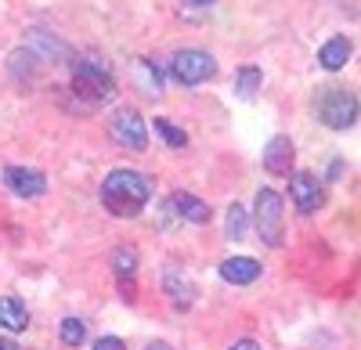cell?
<instances>
[{
  "instance_id": "6da1fadb",
  "label": "cell",
  "mask_w": 361,
  "mask_h": 350,
  "mask_svg": "<svg viewBox=\"0 0 361 350\" xmlns=\"http://www.w3.org/2000/svg\"><path fill=\"white\" fill-rule=\"evenodd\" d=\"M148 195H152V181L137 170H112L102 181V202L112 217H137L145 210Z\"/></svg>"
},
{
  "instance_id": "7a4b0ae2",
  "label": "cell",
  "mask_w": 361,
  "mask_h": 350,
  "mask_svg": "<svg viewBox=\"0 0 361 350\" xmlns=\"http://www.w3.org/2000/svg\"><path fill=\"white\" fill-rule=\"evenodd\" d=\"M112 91H116V76L98 51L73 58V94L76 98H83L87 105H102Z\"/></svg>"
},
{
  "instance_id": "3957f363",
  "label": "cell",
  "mask_w": 361,
  "mask_h": 350,
  "mask_svg": "<svg viewBox=\"0 0 361 350\" xmlns=\"http://www.w3.org/2000/svg\"><path fill=\"white\" fill-rule=\"evenodd\" d=\"M253 227L264 246H282V195L275 188H260L253 199Z\"/></svg>"
},
{
  "instance_id": "277c9868",
  "label": "cell",
  "mask_w": 361,
  "mask_h": 350,
  "mask_svg": "<svg viewBox=\"0 0 361 350\" xmlns=\"http://www.w3.org/2000/svg\"><path fill=\"white\" fill-rule=\"evenodd\" d=\"M314 108H318V120H322L325 127H333V130L354 127V123H357V112H361L357 98H354L350 91H340V87H329V91H322L318 101H314Z\"/></svg>"
},
{
  "instance_id": "5b68a950",
  "label": "cell",
  "mask_w": 361,
  "mask_h": 350,
  "mask_svg": "<svg viewBox=\"0 0 361 350\" xmlns=\"http://www.w3.org/2000/svg\"><path fill=\"white\" fill-rule=\"evenodd\" d=\"M109 134L116 137V144H127V149H134V152L148 149V123L134 108H116L112 120H109Z\"/></svg>"
},
{
  "instance_id": "8992f818",
  "label": "cell",
  "mask_w": 361,
  "mask_h": 350,
  "mask_svg": "<svg viewBox=\"0 0 361 350\" xmlns=\"http://www.w3.org/2000/svg\"><path fill=\"white\" fill-rule=\"evenodd\" d=\"M170 73L185 87H195V83H202L217 73V62H214V54H206V51H177L173 62H170Z\"/></svg>"
},
{
  "instance_id": "52a82bcc",
  "label": "cell",
  "mask_w": 361,
  "mask_h": 350,
  "mask_svg": "<svg viewBox=\"0 0 361 350\" xmlns=\"http://www.w3.org/2000/svg\"><path fill=\"white\" fill-rule=\"evenodd\" d=\"M289 199H293V206L300 213H318L322 202H325L322 185L311 177V173H293V177H289Z\"/></svg>"
},
{
  "instance_id": "ba28073f",
  "label": "cell",
  "mask_w": 361,
  "mask_h": 350,
  "mask_svg": "<svg viewBox=\"0 0 361 350\" xmlns=\"http://www.w3.org/2000/svg\"><path fill=\"white\" fill-rule=\"evenodd\" d=\"M4 185H8V192H15L22 199H40L47 192V177L40 170H29V166H8Z\"/></svg>"
},
{
  "instance_id": "9c48e42d",
  "label": "cell",
  "mask_w": 361,
  "mask_h": 350,
  "mask_svg": "<svg viewBox=\"0 0 361 350\" xmlns=\"http://www.w3.org/2000/svg\"><path fill=\"white\" fill-rule=\"evenodd\" d=\"M293 159H296V149H293V141L286 134L267 141V149H264V170L267 173H275V177H289V173H293Z\"/></svg>"
},
{
  "instance_id": "30bf717a",
  "label": "cell",
  "mask_w": 361,
  "mask_h": 350,
  "mask_svg": "<svg viewBox=\"0 0 361 350\" xmlns=\"http://www.w3.org/2000/svg\"><path fill=\"white\" fill-rule=\"evenodd\" d=\"M163 293L166 300L177 307V311H188L195 304V282L185 278V271H177V268H163Z\"/></svg>"
},
{
  "instance_id": "8fae6325",
  "label": "cell",
  "mask_w": 361,
  "mask_h": 350,
  "mask_svg": "<svg viewBox=\"0 0 361 350\" xmlns=\"http://www.w3.org/2000/svg\"><path fill=\"white\" fill-rule=\"evenodd\" d=\"M109 264H112V275L119 282V289H123V296L134 300V275H137V249L130 246H119L112 256H109Z\"/></svg>"
},
{
  "instance_id": "7c38bea8",
  "label": "cell",
  "mask_w": 361,
  "mask_h": 350,
  "mask_svg": "<svg viewBox=\"0 0 361 350\" xmlns=\"http://www.w3.org/2000/svg\"><path fill=\"white\" fill-rule=\"evenodd\" d=\"M221 278L231 282V285H250V282L260 278V264L253 256H231L221 264Z\"/></svg>"
},
{
  "instance_id": "4fadbf2b",
  "label": "cell",
  "mask_w": 361,
  "mask_h": 350,
  "mask_svg": "<svg viewBox=\"0 0 361 350\" xmlns=\"http://www.w3.org/2000/svg\"><path fill=\"white\" fill-rule=\"evenodd\" d=\"M350 54H354L350 40H347V37H333V40H325V44H322V51H318V65L329 69V73H336V69H343V65L350 62Z\"/></svg>"
},
{
  "instance_id": "5bb4252c",
  "label": "cell",
  "mask_w": 361,
  "mask_h": 350,
  "mask_svg": "<svg viewBox=\"0 0 361 350\" xmlns=\"http://www.w3.org/2000/svg\"><path fill=\"white\" fill-rule=\"evenodd\" d=\"M170 202H173V210L180 213V220H188V224H206L209 220V206L202 199H195L192 192H173Z\"/></svg>"
},
{
  "instance_id": "9a60e30c",
  "label": "cell",
  "mask_w": 361,
  "mask_h": 350,
  "mask_svg": "<svg viewBox=\"0 0 361 350\" xmlns=\"http://www.w3.org/2000/svg\"><path fill=\"white\" fill-rule=\"evenodd\" d=\"M0 325H4L8 332L29 329V311L18 296H0Z\"/></svg>"
},
{
  "instance_id": "2e32d148",
  "label": "cell",
  "mask_w": 361,
  "mask_h": 350,
  "mask_svg": "<svg viewBox=\"0 0 361 350\" xmlns=\"http://www.w3.org/2000/svg\"><path fill=\"white\" fill-rule=\"evenodd\" d=\"M224 231L231 242H243L246 231H250V217H246V206H238V202H231L228 206V217H224Z\"/></svg>"
},
{
  "instance_id": "e0dca14e",
  "label": "cell",
  "mask_w": 361,
  "mask_h": 350,
  "mask_svg": "<svg viewBox=\"0 0 361 350\" xmlns=\"http://www.w3.org/2000/svg\"><path fill=\"white\" fill-rule=\"evenodd\" d=\"M29 47H37V51H44L47 58H69V47H66L62 40H54V37H47V33H29Z\"/></svg>"
},
{
  "instance_id": "ac0fdd59",
  "label": "cell",
  "mask_w": 361,
  "mask_h": 350,
  "mask_svg": "<svg viewBox=\"0 0 361 350\" xmlns=\"http://www.w3.org/2000/svg\"><path fill=\"white\" fill-rule=\"evenodd\" d=\"M235 83H238V98H253L257 87H260V69L257 65H243L238 76H235Z\"/></svg>"
},
{
  "instance_id": "d6986e66",
  "label": "cell",
  "mask_w": 361,
  "mask_h": 350,
  "mask_svg": "<svg viewBox=\"0 0 361 350\" xmlns=\"http://www.w3.org/2000/svg\"><path fill=\"white\" fill-rule=\"evenodd\" d=\"M58 336H62L66 346H80L87 339V325L80 322V318H66V322L58 325Z\"/></svg>"
},
{
  "instance_id": "ffe728a7",
  "label": "cell",
  "mask_w": 361,
  "mask_h": 350,
  "mask_svg": "<svg viewBox=\"0 0 361 350\" xmlns=\"http://www.w3.org/2000/svg\"><path fill=\"white\" fill-rule=\"evenodd\" d=\"M156 123V130H159V137L170 144V149H185V144H188V134L185 130H180V127H173L170 120H163V115H159V120H152Z\"/></svg>"
},
{
  "instance_id": "44dd1931",
  "label": "cell",
  "mask_w": 361,
  "mask_h": 350,
  "mask_svg": "<svg viewBox=\"0 0 361 350\" xmlns=\"http://www.w3.org/2000/svg\"><path fill=\"white\" fill-rule=\"evenodd\" d=\"M134 76H137V83L145 87L148 83V94H159V73H156V65L152 62H134Z\"/></svg>"
},
{
  "instance_id": "7402d4cb",
  "label": "cell",
  "mask_w": 361,
  "mask_h": 350,
  "mask_svg": "<svg viewBox=\"0 0 361 350\" xmlns=\"http://www.w3.org/2000/svg\"><path fill=\"white\" fill-rule=\"evenodd\" d=\"M94 350H127V343L116 339V336H102V339L94 343Z\"/></svg>"
},
{
  "instance_id": "603a6c76",
  "label": "cell",
  "mask_w": 361,
  "mask_h": 350,
  "mask_svg": "<svg viewBox=\"0 0 361 350\" xmlns=\"http://www.w3.org/2000/svg\"><path fill=\"white\" fill-rule=\"evenodd\" d=\"M231 350H260V343H257V339H238Z\"/></svg>"
},
{
  "instance_id": "cb8c5ba5",
  "label": "cell",
  "mask_w": 361,
  "mask_h": 350,
  "mask_svg": "<svg viewBox=\"0 0 361 350\" xmlns=\"http://www.w3.org/2000/svg\"><path fill=\"white\" fill-rule=\"evenodd\" d=\"M145 350H170V343H163V339H152V343H145Z\"/></svg>"
},
{
  "instance_id": "d4e9b609",
  "label": "cell",
  "mask_w": 361,
  "mask_h": 350,
  "mask_svg": "<svg viewBox=\"0 0 361 350\" xmlns=\"http://www.w3.org/2000/svg\"><path fill=\"white\" fill-rule=\"evenodd\" d=\"M0 350H18V346H15L11 339H0Z\"/></svg>"
},
{
  "instance_id": "484cf974",
  "label": "cell",
  "mask_w": 361,
  "mask_h": 350,
  "mask_svg": "<svg viewBox=\"0 0 361 350\" xmlns=\"http://www.w3.org/2000/svg\"><path fill=\"white\" fill-rule=\"evenodd\" d=\"M192 4H202L206 8V4H214V0H192Z\"/></svg>"
}]
</instances>
